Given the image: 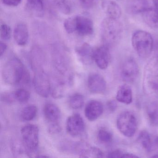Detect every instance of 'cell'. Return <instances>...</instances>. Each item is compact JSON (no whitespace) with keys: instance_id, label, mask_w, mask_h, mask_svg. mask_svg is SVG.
Wrapping results in <instances>:
<instances>
[{"instance_id":"9","label":"cell","mask_w":158,"mask_h":158,"mask_svg":"<svg viewBox=\"0 0 158 158\" xmlns=\"http://www.w3.org/2000/svg\"><path fill=\"white\" fill-rule=\"evenodd\" d=\"M66 130L73 136H78L82 135L85 130V124L82 117L78 114L70 116L66 123Z\"/></svg>"},{"instance_id":"26","label":"cell","mask_w":158,"mask_h":158,"mask_svg":"<svg viewBox=\"0 0 158 158\" xmlns=\"http://www.w3.org/2000/svg\"><path fill=\"white\" fill-rule=\"evenodd\" d=\"M85 103V99L83 95L75 94L71 96L69 100V104L72 109L78 110L83 107Z\"/></svg>"},{"instance_id":"19","label":"cell","mask_w":158,"mask_h":158,"mask_svg":"<svg viewBox=\"0 0 158 158\" xmlns=\"http://www.w3.org/2000/svg\"><path fill=\"white\" fill-rule=\"evenodd\" d=\"M116 99L122 103L130 104L133 101V94L130 87L127 85L121 86L117 90Z\"/></svg>"},{"instance_id":"22","label":"cell","mask_w":158,"mask_h":158,"mask_svg":"<svg viewBox=\"0 0 158 158\" xmlns=\"http://www.w3.org/2000/svg\"><path fill=\"white\" fill-rule=\"evenodd\" d=\"M147 113L150 124L152 126L158 127V102H153L148 104Z\"/></svg>"},{"instance_id":"18","label":"cell","mask_w":158,"mask_h":158,"mask_svg":"<svg viewBox=\"0 0 158 158\" xmlns=\"http://www.w3.org/2000/svg\"><path fill=\"white\" fill-rule=\"evenodd\" d=\"M102 7L108 17L118 19L121 17L122 10L121 8L115 2L107 1L102 4Z\"/></svg>"},{"instance_id":"8","label":"cell","mask_w":158,"mask_h":158,"mask_svg":"<svg viewBox=\"0 0 158 158\" xmlns=\"http://www.w3.org/2000/svg\"><path fill=\"white\" fill-rule=\"evenodd\" d=\"M139 74L138 65L135 60L129 59L123 64L121 75L123 81L127 83L135 82Z\"/></svg>"},{"instance_id":"11","label":"cell","mask_w":158,"mask_h":158,"mask_svg":"<svg viewBox=\"0 0 158 158\" xmlns=\"http://www.w3.org/2000/svg\"><path fill=\"white\" fill-rule=\"evenodd\" d=\"M88 87L90 92L96 94L103 93L106 89V82L100 75L91 74L88 79Z\"/></svg>"},{"instance_id":"20","label":"cell","mask_w":158,"mask_h":158,"mask_svg":"<svg viewBox=\"0 0 158 158\" xmlns=\"http://www.w3.org/2000/svg\"><path fill=\"white\" fill-rule=\"evenodd\" d=\"M44 113L46 119L51 123H57L60 118L61 113L59 108L52 103L46 104Z\"/></svg>"},{"instance_id":"3","label":"cell","mask_w":158,"mask_h":158,"mask_svg":"<svg viewBox=\"0 0 158 158\" xmlns=\"http://www.w3.org/2000/svg\"><path fill=\"white\" fill-rule=\"evenodd\" d=\"M132 44L134 49L140 58L145 59L150 55L153 47L151 35L146 31H136L132 37Z\"/></svg>"},{"instance_id":"30","label":"cell","mask_w":158,"mask_h":158,"mask_svg":"<svg viewBox=\"0 0 158 158\" xmlns=\"http://www.w3.org/2000/svg\"><path fill=\"white\" fill-rule=\"evenodd\" d=\"M98 138L102 142L110 143L113 140L112 134L107 129L101 128L98 132Z\"/></svg>"},{"instance_id":"36","label":"cell","mask_w":158,"mask_h":158,"mask_svg":"<svg viewBox=\"0 0 158 158\" xmlns=\"http://www.w3.org/2000/svg\"><path fill=\"white\" fill-rule=\"evenodd\" d=\"M124 153L125 152L121 150H115L109 152V154H108V157L115 158H123V156Z\"/></svg>"},{"instance_id":"17","label":"cell","mask_w":158,"mask_h":158,"mask_svg":"<svg viewBox=\"0 0 158 158\" xmlns=\"http://www.w3.org/2000/svg\"><path fill=\"white\" fill-rule=\"evenodd\" d=\"M143 20L150 27L158 28V10L155 8H148L142 13Z\"/></svg>"},{"instance_id":"25","label":"cell","mask_w":158,"mask_h":158,"mask_svg":"<svg viewBox=\"0 0 158 158\" xmlns=\"http://www.w3.org/2000/svg\"><path fill=\"white\" fill-rule=\"evenodd\" d=\"M37 113V109L35 105H29L25 107L21 113V118L25 121H30L34 119Z\"/></svg>"},{"instance_id":"28","label":"cell","mask_w":158,"mask_h":158,"mask_svg":"<svg viewBox=\"0 0 158 158\" xmlns=\"http://www.w3.org/2000/svg\"><path fill=\"white\" fill-rule=\"evenodd\" d=\"M45 0H27L29 7L34 11L41 14L44 10Z\"/></svg>"},{"instance_id":"31","label":"cell","mask_w":158,"mask_h":158,"mask_svg":"<svg viewBox=\"0 0 158 158\" xmlns=\"http://www.w3.org/2000/svg\"><path fill=\"white\" fill-rule=\"evenodd\" d=\"M52 2L59 10L62 13L65 15L70 14L71 9L67 3L66 0H52Z\"/></svg>"},{"instance_id":"5","label":"cell","mask_w":158,"mask_h":158,"mask_svg":"<svg viewBox=\"0 0 158 158\" xmlns=\"http://www.w3.org/2000/svg\"><path fill=\"white\" fill-rule=\"evenodd\" d=\"M143 85L148 92L158 91V57L152 58L146 65Z\"/></svg>"},{"instance_id":"39","label":"cell","mask_w":158,"mask_h":158,"mask_svg":"<svg viewBox=\"0 0 158 158\" xmlns=\"http://www.w3.org/2000/svg\"><path fill=\"white\" fill-rule=\"evenodd\" d=\"M80 3L86 8H89L94 3L95 0H79Z\"/></svg>"},{"instance_id":"10","label":"cell","mask_w":158,"mask_h":158,"mask_svg":"<svg viewBox=\"0 0 158 158\" xmlns=\"http://www.w3.org/2000/svg\"><path fill=\"white\" fill-rule=\"evenodd\" d=\"M93 60L101 69L104 70L108 67L110 60V53L109 46L102 45L94 51Z\"/></svg>"},{"instance_id":"43","label":"cell","mask_w":158,"mask_h":158,"mask_svg":"<svg viewBox=\"0 0 158 158\" xmlns=\"http://www.w3.org/2000/svg\"><path fill=\"white\" fill-rule=\"evenodd\" d=\"M154 8L158 10V0H152Z\"/></svg>"},{"instance_id":"14","label":"cell","mask_w":158,"mask_h":158,"mask_svg":"<svg viewBox=\"0 0 158 158\" xmlns=\"http://www.w3.org/2000/svg\"><path fill=\"white\" fill-rule=\"evenodd\" d=\"M14 37L15 42L19 46H23L27 44L29 39V32L25 24L19 23L15 26L14 31Z\"/></svg>"},{"instance_id":"44","label":"cell","mask_w":158,"mask_h":158,"mask_svg":"<svg viewBox=\"0 0 158 158\" xmlns=\"http://www.w3.org/2000/svg\"><path fill=\"white\" fill-rule=\"evenodd\" d=\"M152 158H158V155H154V156H152Z\"/></svg>"},{"instance_id":"23","label":"cell","mask_w":158,"mask_h":158,"mask_svg":"<svg viewBox=\"0 0 158 158\" xmlns=\"http://www.w3.org/2000/svg\"><path fill=\"white\" fill-rule=\"evenodd\" d=\"M77 53L84 60L93 59L94 50L89 44L83 43L80 46H78L76 48Z\"/></svg>"},{"instance_id":"38","label":"cell","mask_w":158,"mask_h":158,"mask_svg":"<svg viewBox=\"0 0 158 158\" xmlns=\"http://www.w3.org/2000/svg\"><path fill=\"white\" fill-rule=\"evenodd\" d=\"M3 4L10 6H17L22 2V0H2Z\"/></svg>"},{"instance_id":"35","label":"cell","mask_w":158,"mask_h":158,"mask_svg":"<svg viewBox=\"0 0 158 158\" xmlns=\"http://www.w3.org/2000/svg\"><path fill=\"white\" fill-rule=\"evenodd\" d=\"M14 99H16L15 93L8 92L3 93V95H2V100L7 103H11L14 101Z\"/></svg>"},{"instance_id":"15","label":"cell","mask_w":158,"mask_h":158,"mask_svg":"<svg viewBox=\"0 0 158 158\" xmlns=\"http://www.w3.org/2000/svg\"><path fill=\"white\" fill-rule=\"evenodd\" d=\"M53 54V60L56 68L59 72L64 74L68 71L69 65L68 60L65 54L61 50L55 48Z\"/></svg>"},{"instance_id":"32","label":"cell","mask_w":158,"mask_h":158,"mask_svg":"<svg viewBox=\"0 0 158 158\" xmlns=\"http://www.w3.org/2000/svg\"><path fill=\"white\" fill-rule=\"evenodd\" d=\"M15 95L16 100L21 102H26L29 99L30 97L29 91L24 89H17L15 92Z\"/></svg>"},{"instance_id":"24","label":"cell","mask_w":158,"mask_h":158,"mask_svg":"<svg viewBox=\"0 0 158 158\" xmlns=\"http://www.w3.org/2000/svg\"><path fill=\"white\" fill-rule=\"evenodd\" d=\"M139 144L148 152H150L152 148V143L149 134L143 130L139 133L138 138Z\"/></svg>"},{"instance_id":"12","label":"cell","mask_w":158,"mask_h":158,"mask_svg":"<svg viewBox=\"0 0 158 158\" xmlns=\"http://www.w3.org/2000/svg\"><path fill=\"white\" fill-rule=\"evenodd\" d=\"M94 31L93 22L88 17L83 15H77L76 31L82 36L92 35Z\"/></svg>"},{"instance_id":"7","label":"cell","mask_w":158,"mask_h":158,"mask_svg":"<svg viewBox=\"0 0 158 158\" xmlns=\"http://www.w3.org/2000/svg\"><path fill=\"white\" fill-rule=\"evenodd\" d=\"M37 93L43 98H47L51 93V83L48 75L42 70L36 71L33 79Z\"/></svg>"},{"instance_id":"2","label":"cell","mask_w":158,"mask_h":158,"mask_svg":"<svg viewBox=\"0 0 158 158\" xmlns=\"http://www.w3.org/2000/svg\"><path fill=\"white\" fill-rule=\"evenodd\" d=\"M123 33V25L118 19L107 17L101 26L102 38L105 45L109 47L119 43Z\"/></svg>"},{"instance_id":"33","label":"cell","mask_w":158,"mask_h":158,"mask_svg":"<svg viewBox=\"0 0 158 158\" xmlns=\"http://www.w3.org/2000/svg\"><path fill=\"white\" fill-rule=\"evenodd\" d=\"M0 34L2 39L3 40H9L10 39L11 35L10 27L6 24H2Z\"/></svg>"},{"instance_id":"16","label":"cell","mask_w":158,"mask_h":158,"mask_svg":"<svg viewBox=\"0 0 158 158\" xmlns=\"http://www.w3.org/2000/svg\"><path fill=\"white\" fill-rule=\"evenodd\" d=\"M81 157L84 158H102V152L95 147H89L87 144H81L77 147Z\"/></svg>"},{"instance_id":"37","label":"cell","mask_w":158,"mask_h":158,"mask_svg":"<svg viewBox=\"0 0 158 158\" xmlns=\"http://www.w3.org/2000/svg\"><path fill=\"white\" fill-rule=\"evenodd\" d=\"M61 127L57 123H52L49 127V132L52 134H56L60 132Z\"/></svg>"},{"instance_id":"13","label":"cell","mask_w":158,"mask_h":158,"mask_svg":"<svg viewBox=\"0 0 158 158\" xmlns=\"http://www.w3.org/2000/svg\"><path fill=\"white\" fill-rule=\"evenodd\" d=\"M103 107L101 102L98 101L89 102L85 108V113L86 118L90 121L97 120L102 114Z\"/></svg>"},{"instance_id":"40","label":"cell","mask_w":158,"mask_h":158,"mask_svg":"<svg viewBox=\"0 0 158 158\" xmlns=\"http://www.w3.org/2000/svg\"><path fill=\"white\" fill-rule=\"evenodd\" d=\"M7 48V45L5 43H3L1 41L0 43V55H1V57H2V55L4 54Z\"/></svg>"},{"instance_id":"4","label":"cell","mask_w":158,"mask_h":158,"mask_svg":"<svg viewBox=\"0 0 158 158\" xmlns=\"http://www.w3.org/2000/svg\"><path fill=\"white\" fill-rule=\"evenodd\" d=\"M21 134L23 143L27 154H35L38 150L39 145V129L35 125L28 124L22 127Z\"/></svg>"},{"instance_id":"6","label":"cell","mask_w":158,"mask_h":158,"mask_svg":"<svg viewBox=\"0 0 158 158\" xmlns=\"http://www.w3.org/2000/svg\"><path fill=\"white\" fill-rule=\"evenodd\" d=\"M118 130L125 136L131 137L137 129V120L135 114L130 111H124L118 116L116 122Z\"/></svg>"},{"instance_id":"1","label":"cell","mask_w":158,"mask_h":158,"mask_svg":"<svg viewBox=\"0 0 158 158\" xmlns=\"http://www.w3.org/2000/svg\"><path fill=\"white\" fill-rule=\"evenodd\" d=\"M2 75L4 81L9 85L27 84L30 80L28 71L17 58H12L7 62L2 69Z\"/></svg>"},{"instance_id":"41","label":"cell","mask_w":158,"mask_h":158,"mask_svg":"<svg viewBox=\"0 0 158 158\" xmlns=\"http://www.w3.org/2000/svg\"><path fill=\"white\" fill-rule=\"evenodd\" d=\"M108 107L110 110L114 111L117 107V105L114 101H110L108 103Z\"/></svg>"},{"instance_id":"27","label":"cell","mask_w":158,"mask_h":158,"mask_svg":"<svg viewBox=\"0 0 158 158\" xmlns=\"http://www.w3.org/2000/svg\"><path fill=\"white\" fill-rule=\"evenodd\" d=\"M64 92V86L61 82L58 81L53 85L51 84V93L55 98H61Z\"/></svg>"},{"instance_id":"42","label":"cell","mask_w":158,"mask_h":158,"mask_svg":"<svg viewBox=\"0 0 158 158\" xmlns=\"http://www.w3.org/2000/svg\"><path fill=\"white\" fill-rule=\"evenodd\" d=\"M139 158V156H137V155H135V154H132V153H126L125 152L123 156V158Z\"/></svg>"},{"instance_id":"21","label":"cell","mask_w":158,"mask_h":158,"mask_svg":"<svg viewBox=\"0 0 158 158\" xmlns=\"http://www.w3.org/2000/svg\"><path fill=\"white\" fill-rule=\"evenodd\" d=\"M148 8L147 0H130L128 4L129 11L135 14L142 13Z\"/></svg>"},{"instance_id":"34","label":"cell","mask_w":158,"mask_h":158,"mask_svg":"<svg viewBox=\"0 0 158 158\" xmlns=\"http://www.w3.org/2000/svg\"><path fill=\"white\" fill-rule=\"evenodd\" d=\"M24 146V144L22 145L20 142L17 141H15L13 143L12 148L13 151L15 155H21L22 153H23L24 152V149H25L26 148L25 147H23Z\"/></svg>"},{"instance_id":"29","label":"cell","mask_w":158,"mask_h":158,"mask_svg":"<svg viewBox=\"0 0 158 158\" xmlns=\"http://www.w3.org/2000/svg\"><path fill=\"white\" fill-rule=\"evenodd\" d=\"M77 15L67 18L64 23V27L68 34H72L76 31Z\"/></svg>"}]
</instances>
